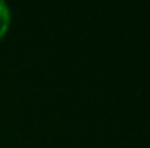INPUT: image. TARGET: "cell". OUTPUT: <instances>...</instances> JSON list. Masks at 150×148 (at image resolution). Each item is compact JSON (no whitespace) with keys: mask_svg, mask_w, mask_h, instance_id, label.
<instances>
[{"mask_svg":"<svg viewBox=\"0 0 150 148\" xmlns=\"http://www.w3.org/2000/svg\"><path fill=\"white\" fill-rule=\"evenodd\" d=\"M9 25H11V11L4 2H0V38L7 33Z\"/></svg>","mask_w":150,"mask_h":148,"instance_id":"1","label":"cell"}]
</instances>
